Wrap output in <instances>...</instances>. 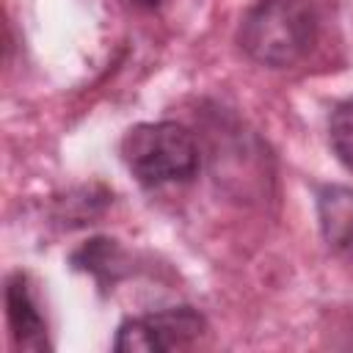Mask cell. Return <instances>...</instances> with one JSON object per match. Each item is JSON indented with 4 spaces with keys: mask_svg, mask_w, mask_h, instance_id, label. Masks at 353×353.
<instances>
[{
    "mask_svg": "<svg viewBox=\"0 0 353 353\" xmlns=\"http://www.w3.org/2000/svg\"><path fill=\"white\" fill-rule=\"evenodd\" d=\"M320 33V14L312 0H254L237 25L234 41L245 58L268 69L301 63Z\"/></svg>",
    "mask_w": 353,
    "mask_h": 353,
    "instance_id": "6da1fadb",
    "label": "cell"
},
{
    "mask_svg": "<svg viewBox=\"0 0 353 353\" xmlns=\"http://www.w3.org/2000/svg\"><path fill=\"white\" fill-rule=\"evenodd\" d=\"M121 160L141 188L185 185L201 168L196 135L179 121H141L121 138Z\"/></svg>",
    "mask_w": 353,
    "mask_h": 353,
    "instance_id": "7a4b0ae2",
    "label": "cell"
},
{
    "mask_svg": "<svg viewBox=\"0 0 353 353\" xmlns=\"http://www.w3.org/2000/svg\"><path fill=\"white\" fill-rule=\"evenodd\" d=\"M207 334V317L196 306L179 303L146 314L124 317L113 336L116 353L188 350Z\"/></svg>",
    "mask_w": 353,
    "mask_h": 353,
    "instance_id": "3957f363",
    "label": "cell"
},
{
    "mask_svg": "<svg viewBox=\"0 0 353 353\" xmlns=\"http://www.w3.org/2000/svg\"><path fill=\"white\" fill-rule=\"evenodd\" d=\"M6 317L17 350H30V353L52 350L47 320L30 290V279L22 270H14L6 279Z\"/></svg>",
    "mask_w": 353,
    "mask_h": 353,
    "instance_id": "277c9868",
    "label": "cell"
},
{
    "mask_svg": "<svg viewBox=\"0 0 353 353\" xmlns=\"http://www.w3.org/2000/svg\"><path fill=\"white\" fill-rule=\"evenodd\" d=\"M317 223L328 251L353 268V188L320 185L317 188Z\"/></svg>",
    "mask_w": 353,
    "mask_h": 353,
    "instance_id": "5b68a950",
    "label": "cell"
},
{
    "mask_svg": "<svg viewBox=\"0 0 353 353\" xmlns=\"http://www.w3.org/2000/svg\"><path fill=\"white\" fill-rule=\"evenodd\" d=\"M328 143L336 160L353 171V97L342 99L328 116Z\"/></svg>",
    "mask_w": 353,
    "mask_h": 353,
    "instance_id": "8992f818",
    "label": "cell"
},
{
    "mask_svg": "<svg viewBox=\"0 0 353 353\" xmlns=\"http://www.w3.org/2000/svg\"><path fill=\"white\" fill-rule=\"evenodd\" d=\"M130 3H135V6H143V8H160L165 0H130Z\"/></svg>",
    "mask_w": 353,
    "mask_h": 353,
    "instance_id": "52a82bcc",
    "label": "cell"
}]
</instances>
